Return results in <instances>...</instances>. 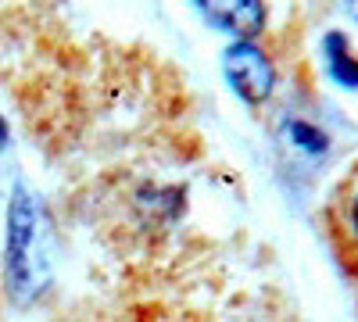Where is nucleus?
<instances>
[{
    "instance_id": "nucleus-1",
    "label": "nucleus",
    "mask_w": 358,
    "mask_h": 322,
    "mask_svg": "<svg viewBox=\"0 0 358 322\" xmlns=\"http://www.w3.org/2000/svg\"><path fill=\"white\" fill-rule=\"evenodd\" d=\"M222 72H226L229 86H233V90L241 94L248 104H262L268 94H273V82H276L268 57H265L255 43H248V40L233 43V47L226 50Z\"/></svg>"
},
{
    "instance_id": "nucleus-4",
    "label": "nucleus",
    "mask_w": 358,
    "mask_h": 322,
    "mask_svg": "<svg viewBox=\"0 0 358 322\" xmlns=\"http://www.w3.org/2000/svg\"><path fill=\"white\" fill-rule=\"evenodd\" d=\"M348 11H351V15L358 18V0H348Z\"/></svg>"
},
{
    "instance_id": "nucleus-3",
    "label": "nucleus",
    "mask_w": 358,
    "mask_h": 322,
    "mask_svg": "<svg viewBox=\"0 0 358 322\" xmlns=\"http://www.w3.org/2000/svg\"><path fill=\"white\" fill-rule=\"evenodd\" d=\"M326 47H330V72H334V79L344 82V86H358V61L348 50V40L341 33H334L330 40H326Z\"/></svg>"
},
{
    "instance_id": "nucleus-6",
    "label": "nucleus",
    "mask_w": 358,
    "mask_h": 322,
    "mask_svg": "<svg viewBox=\"0 0 358 322\" xmlns=\"http://www.w3.org/2000/svg\"><path fill=\"white\" fill-rule=\"evenodd\" d=\"M4 136H8V133H4V122H0V147H4Z\"/></svg>"
},
{
    "instance_id": "nucleus-2",
    "label": "nucleus",
    "mask_w": 358,
    "mask_h": 322,
    "mask_svg": "<svg viewBox=\"0 0 358 322\" xmlns=\"http://www.w3.org/2000/svg\"><path fill=\"white\" fill-rule=\"evenodd\" d=\"M194 4L204 11V18L212 25L229 29V33H241L244 40L255 36L258 29L265 25L262 0H194Z\"/></svg>"
},
{
    "instance_id": "nucleus-5",
    "label": "nucleus",
    "mask_w": 358,
    "mask_h": 322,
    "mask_svg": "<svg viewBox=\"0 0 358 322\" xmlns=\"http://www.w3.org/2000/svg\"><path fill=\"white\" fill-rule=\"evenodd\" d=\"M351 219H355V229H358V197H355V208H351Z\"/></svg>"
}]
</instances>
